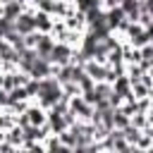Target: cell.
Returning <instances> with one entry per match:
<instances>
[{"label":"cell","instance_id":"cell-1","mask_svg":"<svg viewBox=\"0 0 153 153\" xmlns=\"http://www.w3.org/2000/svg\"><path fill=\"white\" fill-rule=\"evenodd\" d=\"M146 5H148V10L153 12V0H146Z\"/></svg>","mask_w":153,"mask_h":153}]
</instances>
